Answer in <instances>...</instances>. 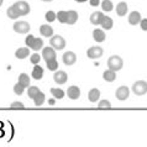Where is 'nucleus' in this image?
<instances>
[{
  "label": "nucleus",
  "instance_id": "e433bc0d",
  "mask_svg": "<svg viewBox=\"0 0 147 147\" xmlns=\"http://www.w3.org/2000/svg\"><path fill=\"white\" fill-rule=\"evenodd\" d=\"M10 108L11 109H25V105L22 103H20V101H14V103H11Z\"/></svg>",
  "mask_w": 147,
  "mask_h": 147
},
{
  "label": "nucleus",
  "instance_id": "0eeeda50",
  "mask_svg": "<svg viewBox=\"0 0 147 147\" xmlns=\"http://www.w3.org/2000/svg\"><path fill=\"white\" fill-rule=\"evenodd\" d=\"M129 95H130V89H129L127 87H125V85H122V87L117 88V89H116V92H115L116 99H117V100H120V101L126 100V99L129 98Z\"/></svg>",
  "mask_w": 147,
  "mask_h": 147
},
{
  "label": "nucleus",
  "instance_id": "5701e85b",
  "mask_svg": "<svg viewBox=\"0 0 147 147\" xmlns=\"http://www.w3.org/2000/svg\"><path fill=\"white\" fill-rule=\"evenodd\" d=\"M6 14H7V16H9L10 19H18V18H20V14L18 13V10L15 9L14 5H11V6L7 7Z\"/></svg>",
  "mask_w": 147,
  "mask_h": 147
},
{
  "label": "nucleus",
  "instance_id": "c756f323",
  "mask_svg": "<svg viewBox=\"0 0 147 147\" xmlns=\"http://www.w3.org/2000/svg\"><path fill=\"white\" fill-rule=\"evenodd\" d=\"M41 90L37 88V87H30L27 89V95H28V98H31V99H35L36 98V95L40 93Z\"/></svg>",
  "mask_w": 147,
  "mask_h": 147
},
{
  "label": "nucleus",
  "instance_id": "1a4fd4ad",
  "mask_svg": "<svg viewBox=\"0 0 147 147\" xmlns=\"http://www.w3.org/2000/svg\"><path fill=\"white\" fill-rule=\"evenodd\" d=\"M62 59H63V63L66 64V66H73V64L77 62V56H76L74 52L68 51L62 56Z\"/></svg>",
  "mask_w": 147,
  "mask_h": 147
},
{
  "label": "nucleus",
  "instance_id": "f257e3e1",
  "mask_svg": "<svg viewBox=\"0 0 147 147\" xmlns=\"http://www.w3.org/2000/svg\"><path fill=\"white\" fill-rule=\"evenodd\" d=\"M122 66H124V61L120 56H116L114 55L111 57H109L108 59V68L110 71H114V72H117L122 69Z\"/></svg>",
  "mask_w": 147,
  "mask_h": 147
},
{
  "label": "nucleus",
  "instance_id": "20e7f679",
  "mask_svg": "<svg viewBox=\"0 0 147 147\" xmlns=\"http://www.w3.org/2000/svg\"><path fill=\"white\" fill-rule=\"evenodd\" d=\"M14 6H15V9L18 10V13L20 14V16L27 15L28 13H30V10H31L30 5H28V3H27V1H24V0L16 1V3L14 4Z\"/></svg>",
  "mask_w": 147,
  "mask_h": 147
},
{
  "label": "nucleus",
  "instance_id": "b1692460",
  "mask_svg": "<svg viewBox=\"0 0 147 147\" xmlns=\"http://www.w3.org/2000/svg\"><path fill=\"white\" fill-rule=\"evenodd\" d=\"M113 25H114L113 19L109 18V16H105L103 22H101V27L105 28V30H110V28H113Z\"/></svg>",
  "mask_w": 147,
  "mask_h": 147
},
{
  "label": "nucleus",
  "instance_id": "393cba45",
  "mask_svg": "<svg viewBox=\"0 0 147 147\" xmlns=\"http://www.w3.org/2000/svg\"><path fill=\"white\" fill-rule=\"evenodd\" d=\"M42 47H43V40L40 38V37H35L34 43H32V46H31V50L38 51L40 48H42Z\"/></svg>",
  "mask_w": 147,
  "mask_h": 147
},
{
  "label": "nucleus",
  "instance_id": "bb28decb",
  "mask_svg": "<svg viewBox=\"0 0 147 147\" xmlns=\"http://www.w3.org/2000/svg\"><path fill=\"white\" fill-rule=\"evenodd\" d=\"M101 9H103V11H111L114 9L113 1L111 0H103L101 1Z\"/></svg>",
  "mask_w": 147,
  "mask_h": 147
},
{
  "label": "nucleus",
  "instance_id": "423d86ee",
  "mask_svg": "<svg viewBox=\"0 0 147 147\" xmlns=\"http://www.w3.org/2000/svg\"><path fill=\"white\" fill-rule=\"evenodd\" d=\"M30 28V24L27 21H16L14 24V31L18 34H27Z\"/></svg>",
  "mask_w": 147,
  "mask_h": 147
},
{
  "label": "nucleus",
  "instance_id": "79ce46f5",
  "mask_svg": "<svg viewBox=\"0 0 147 147\" xmlns=\"http://www.w3.org/2000/svg\"><path fill=\"white\" fill-rule=\"evenodd\" d=\"M3 3H4V0H0V6L3 5Z\"/></svg>",
  "mask_w": 147,
  "mask_h": 147
},
{
  "label": "nucleus",
  "instance_id": "ea45409f",
  "mask_svg": "<svg viewBox=\"0 0 147 147\" xmlns=\"http://www.w3.org/2000/svg\"><path fill=\"white\" fill-rule=\"evenodd\" d=\"M76 1H77V3H85L87 0H76Z\"/></svg>",
  "mask_w": 147,
  "mask_h": 147
},
{
  "label": "nucleus",
  "instance_id": "f03ea898",
  "mask_svg": "<svg viewBox=\"0 0 147 147\" xmlns=\"http://www.w3.org/2000/svg\"><path fill=\"white\" fill-rule=\"evenodd\" d=\"M50 45L53 50H63V48L66 47V40L59 35H55L51 37Z\"/></svg>",
  "mask_w": 147,
  "mask_h": 147
},
{
  "label": "nucleus",
  "instance_id": "c9c22d12",
  "mask_svg": "<svg viewBox=\"0 0 147 147\" xmlns=\"http://www.w3.org/2000/svg\"><path fill=\"white\" fill-rule=\"evenodd\" d=\"M34 40H35V36H32V35H27V36H26V38H25V43H26V46L31 48L32 43H34Z\"/></svg>",
  "mask_w": 147,
  "mask_h": 147
},
{
  "label": "nucleus",
  "instance_id": "6ab92c4d",
  "mask_svg": "<svg viewBox=\"0 0 147 147\" xmlns=\"http://www.w3.org/2000/svg\"><path fill=\"white\" fill-rule=\"evenodd\" d=\"M78 20V14L74 10H69L67 11V24L68 25H74Z\"/></svg>",
  "mask_w": 147,
  "mask_h": 147
},
{
  "label": "nucleus",
  "instance_id": "dca6fc26",
  "mask_svg": "<svg viewBox=\"0 0 147 147\" xmlns=\"http://www.w3.org/2000/svg\"><path fill=\"white\" fill-rule=\"evenodd\" d=\"M99 98H100V90H99V89L93 88V89L89 90V93H88L89 101H92V103H96V101L99 100Z\"/></svg>",
  "mask_w": 147,
  "mask_h": 147
},
{
  "label": "nucleus",
  "instance_id": "7c9ffc66",
  "mask_svg": "<svg viewBox=\"0 0 147 147\" xmlns=\"http://www.w3.org/2000/svg\"><path fill=\"white\" fill-rule=\"evenodd\" d=\"M46 64H47V68L50 69V71H57V68H58V63H57V59L48 61V62H46Z\"/></svg>",
  "mask_w": 147,
  "mask_h": 147
},
{
  "label": "nucleus",
  "instance_id": "aec40b11",
  "mask_svg": "<svg viewBox=\"0 0 147 147\" xmlns=\"http://www.w3.org/2000/svg\"><path fill=\"white\" fill-rule=\"evenodd\" d=\"M127 9H129L127 4H126L125 1H121L116 5V14L119 16H125L126 13H127Z\"/></svg>",
  "mask_w": 147,
  "mask_h": 147
},
{
  "label": "nucleus",
  "instance_id": "f704fd0d",
  "mask_svg": "<svg viewBox=\"0 0 147 147\" xmlns=\"http://www.w3.org/2000/svg\"><path fill=\"white\" fill-rule=\"evenodd\" d=\"M41 58H42V57H41L38 53H34V55L31 56L30 61H31V63H34L35 66H36V64H38V63H40V59H41Z\"/></svg>",
  "mask_w": 147,
  "mask_h": 147
},
{
  "label": "nucleus",
  "instance_id": "72a5a7b5",
  "mask_svg": "<svg viewBox=\"0 0 147 147\" xmlns=\"http://www.w3.org/2000/svg\"><path fill=\"white\" fill-rule=\"evenodd\" d=\"M45 18H46V20L48 22H52V21H55L56 20V13L55 11H47L46 13V16H45Z\"/></svg>",
  "mask_w": 147,
  "mask_h": 147
},
{
  "label": "nucleus",
  "instance_id": "ddd939ff",
  "mask_svg": "<svg viewBox=\"0 0 147 147\" xmlns=\"http://www.w3.org/2000/svg\"><path fill=\"white\" fill-rule=\"evenodd\" d=\"M93 38L96 41V42H104L105 38H107V36H105V32L104 30H101V28H95V30L93 31Z\"/></svg>",
  "mask_w": 147,
  "mask_h": 147
},
{
  "label": "nucleus",
  "instance_id": "473e14b6",
  "mask_svg": "<svg viewBox=\"0 0 147 147\" xmlns=\"http://www.w3.org/2000/svg\"><path fill=\"white\" fill-rule=\"evenodd\" d=\"M24 90H25V88H24L22 85L19 83V82H18V83H16V84L14 85V92H15L16 95H21V94L24 93Z\"/></svg>",
  "mask_w": 147,
  "mask_h": 147
},
{
  "label": "nucleus",
  "instance_id": "9d476101",
  "mask_svg": "<svg viewBox=\"0 0 147 147\" xmlns=\"http://www.w3.org/2000/svg\"><path fill=\"white\" fill-rule=\"evenodd\" d=\"M53 79H55V82L57 84H59V85L64 84L68 80V74L63 71H56L55 76H53Z\"/></svg>",
  "mask_w": 147,
  "mask_h": 147
},
{
  "label": "nucleus",
  "instance_id": "cd10ccee",
  "mask_svg": "<svg viewBox=\"0 0 147 147\" xmlns=\"http://www.w3.org/2000/svg\"><path fill=\"white\" fill-rule=\"evenodd\" d=\"M45 94L42 93V92H40L37 95H36V98L34 99V101H35V105L36 107H41V105H42L43 103H45Z\"/></svg>",
  "mask_w": 147,
  "mask_h": 147
},
{
  "label": "nucleus",
  "instance_id": "2f4dec72",
  "mask_svg": "<svg viewBox=\"0 0 147 147\" xmlns=\"http://www.w3.org/2000/svg\"><path fill=\"white\" fill-rule=\"evenodd\" d=\"M98 108H99V109H110V108H111V103H110L109 100L103 99V100L99 101V104H98Z\"/></svg>",
  "mask_w": 147,
  "mask_h": 147
},
{
  "label": "nucleus",
  "instance_id": "58836bf2",
  "mask_svg": "<svg viewBox=\"0 0 147 147\" xmlns=\"http://www.w3.org/2000/svg\"><path fill=\"white\" fill-rule=\"evenodd\" d=\"M89 4H90L92 6H99L100 0H89Z\"/></svg>",
  "mask_w": 147,
  "mask_h": 147
},
{
  "label": "nucleus",
  "instance_id": "a211bd4d",
  "mask_svg": "<svg viewBox=\"0 0 147 147\" xmlns=\"http://www.w3.org/2000/svg\"><path fill=\"white\" fill-rule=\"evenodd\" d=\"M31 76H32V78L36 79V80L41 79L43 77V68L41 66H38V64H36V66L34 67V69H32Z\"/></svg>",
  "mask_w": 147,
  "mask_h": 147
},
{
  "label": "nucleus",
  "instance_id": "2eb2a0df",
  "mask_svg": "<svg viewBox=\"0 0 147 147\" xmlns=\"http://www.w3.org/2000/svg\"><path fill=\"white\" fill-rule=\"evenodd\" d=\"M40 32L43 37H52L53 36V28L50 25H47V24H45V25L40 27Z\"/></svg>",
  "mask_w": 147,
  "mask_h": 147
},
{
  "label": "nucleus",
  "instance_id": "a878e982",
  "mask_svg": "<svg viewBox=\"0 0 147 147\" xmlns=\"http://www.w3.org/2000/svg\"><path fill=\"white\" fill-rule=\"evenodd\" d=\"M51 94L53 95V98H56V99H62V98H64V92L59 88H52Z\"/></svg>",
  "mask_w": 147,
  "mask_h": 147
},
{
  "label": "nucleus",
  "instance_id": "4468645a",
  "mask_svg": "<svg viewBox=\"0 0 147 147\" xmlns=\"http://www.w3.org/2000/svg\"><path fill=\"white\" fill-rule=\"evenodd\" d=\"M141 21V14L138 11H132L129 15V24L130 25H137Z\"/></svg>",
  "mask_w": 147,
  "mask_h": 147
},
{
  "label": "nucleus",
  "instance_id": "39448f33",
  "mask_svg": "<svg viewBox=\"0 0 147 147\" xmlns=\"http://www.w3.org/2000/svg\"><path fill=\"white\" fill-rule=\"evenodd\" d=\"M104 53V50L101 48L100 46H93L90 47L89 50L87 51V56L88 58H92V59H96V58H100Z\"/></svg>",
  "mask_w": 147,
  "mask_h": 147
},
{
  "label": "nucleus",
  "instance_id": "7ed1b4c3",
  "mask_svg": "<svg viewBox=\"0 0 147 147\" xmlns=\"http://www.w3.org/2000/svg\"><path fill=\"white\" fill-rule=\"evenodd\" d=\"M132 92L136 95H145L147 93V82L145 80H137L132 85Z\"/></svg>",
  "mask_w": 147,
  "mask_h": 147
},
{
  "label": "nucleus",
  "instance_id": "4be33fe9",
  "mask_svg": "<svg viewBox=\"0 0 147 147\" xmlns=\"http://www.w3.org/2000/svg\"><path fill=\"white\" fill-rule=\"evenodd\" d=\"M19 83L21 84L24 88L30 87V77H28L26 73H21V74L19 76Z\"/></svg>",
  "mask_w": 147,
  "mask_h": 147
},
{
  "label": "nucleus",
  "instance_id": "f8f14e48",
  "mask_svg": "<svg viewBox=\"0 0 147 147\" xmlns=\"http://www.w3.org/2000/svg\"><path fill=\"white\" fill-rule=\"evenodd\" d=\"M67 95H68V98H71L72 100L78 99L79 95H80L79 88L77 87V85H72V87H69V88H68V90H67Z\"/></svg>",
  "mask_w": 147,
  "mask_h": 147
},
{
  "label": "nucleus",
  "instance_id": "6e6552de",
  "mask_svg": "<svg viewBox=\"0 0 147 147\" xmlns=\"http://www.w3.org/2000/svg\"><path fill=\"white\" fill-rule=\"evenodd\" d=\"M42 58L48 62V61H52V59H56V50H53L52 47H45L42 48Z\"/></svg>",
  "mask_w": 147,
  "mask_h": 147
},
{
  "label": "nucleus",
  "instance_id": "9b49d317",
  "mask_svg": "<svg viewBox=\"0 0 147 147\" xmlns=\"http://www.w3.org/2000/svg\"><path fill=\"white\" fill-rule=\"evenodd\" d=\"M104 18H105V15L103 13H100V11H95V13H93L90 15V22L93 24V25H101Z\"/></svg>",
  "mask_w": 147,
  "mask_h": 147
},
{
  "label": "nucleus",
  "instance_id": "412c9836",
  "mask_svg": "<svg viewBox=\"0 0 147 147\" xmlns=\"http://www.w3.org/2000/svg\"><path fill=\"white\" fill-rule=\"evenodd\" d=\"M103 78L105 82H114L116 79V72H114V71H110V69H108V71H105L103 73Z\"/></svg>",
  "mask_w": 147,
  "mask_h": 147
},
{
  "label": "nucleus",
  "instance_id": "c85d7f7f",
  "mask_svg": "<svg viewBox=\"0 0 147 147\" xmlns=\"http://www.w3.org/2000/svg\"><path fill=\"white\" fill-rule=\"evenodd\" d=\"M56 19L61 24H67V11H58L56 14Z\"/></svg>",
  "mask_w": 147,
  "mask_h": 147
},
{
  "label": "nucleus",
  "instance_id": "4c0bfd02",
  "mask_svg": "<svg viewBox=\"0 0 147 147\" xmlns=\"http://www.w3.org/2000/svg\"><path fill=\"white\" fill-rule=\"evenodd\" d=\"M140 26L144 31H147V19H141L140 21Z\"/></svg>",
  "mask_w": 147,
  "mask_h": 147
},
{
  "label": "nucleus",
  "instance_id": "f3484780",
  "mask_svg": "<svg viewBox=\"0 0 147 147\" xmlns=\"http://www.w3.org/2000/svg\"><path fill=\"white\" fill-rule=\"evenodd\" d=\"M30 55V50H28V47H20L16 50L15 52V57L18 59H24L26 58V57Z\"/></svg>",
  "mask_w": 147,
  "mask_h": 147
},
{
  "label": "nucleus",
  "instance_id": "a19ab883",
  "mask_svg": "<svg viewBox=\"0 0 147 147\" xmlns=\"http://www.w3.org/2000/svg\"><path fill=\"white\" fill-rule=\"evenodd\" d=\"M42 1H46V3H50V1H52V0H42Z\"/></svg>",
  "mask_w": 147,
  "mask_h": 147
}]
</instances>
